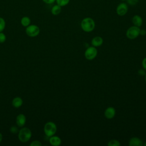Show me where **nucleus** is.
<instances>
[{
	"instance_id": "1",
	"label": "nucleus",
	"mask_w": 146,
	"mask_h": 146,
	"mask_svg": "<svg viewBox=\"0 0 146 146\" xmlns=\"http://www.w3.org/2000/svg\"><path fill=\"white\" fill-rule=\"evenodd\" d=\"M81 29L86 33L92 31L95 27V22L94 20L90 17H86L83 18L80 22Z\"/></svg>"
},
{
	"instance_id": "2",
	"label": "nucleus",
	"mask_w": 146,
	"mask_h": 146,
	"mask_svg": "<svg viewBox=\"0 0 146 146\" xmlns=\"http://www.w3.org/2000/svg\"><path fill=\"white\" fill-rule=\"evenodd\" d=\"M32 135L31 130L27 127H23L18 132V139L22 143H26L30 140Z\"/></svg>"
},
{
	"instance_id": "3",
	"label": "nucleus",
	"mask_w": 146,
	"mask_h": 146,
	"mask_svg": "<svg viewBox=\"0 0 146 146\" xmlns=\"http://www.w3.org/2000/svg\"><path fill=\"white\" fill-rule=\"evenodd\" d=\"M43 131L44 134L47 137H51L55 134L57 131V127L55 123L52 121H48L47 122L43 128Z\"/></svg>"
},
{
	"instance_id": "4",
	"label": "nucleus",
	"mask_w": 146,
	"mask_h": 146,
	"mask_svg": "<svg viewBox=\"0 0 146 146\" xmlns=\"http://www.w3.org/2000/svg\"><path fill=\"white\" fill-rule=\"evenodd\" d=\"M140 29L136 26L129 27L126 31V36L129 39H134L137 38L140 35Z\"/></svg>"
},
{
	"instance_id": "5",
	"label": "nucleus",
	"mask_w": 146,
	"mask_h": 146,
	"mask_svg": "<svg viewBox=\"0 0 146 146\" xmlns=\"http://www.w3.org/2000/svg\"><path fill=\"white\" fill-rule=\"evenodd\" d=\"M98 55V50L96 47L94 46L88 47L84 51V57L88 60H92Z\"/></svg>"
},
{
	"instance_id": "6",
	"label": "nucleus",
	"mask_w": 146,
	"mask_h": 146,
	"mask_svg": "<svg viewBox=\"0 0 146 146\" xmlns=\"http://www.w3.org/2000/svg\"><path fill=\"white\" fill-rule=\"evenodd\" d=\"M25 32L29 36L35 37L39 35L40 33V29L35 25H30L26 27Z\"/></svg>"
},
{
	"instance_id": "7",
	"label": "nucleus",
	"mask_w": 146,
	"mask_h": 146,
	"mask_svg": "<svg viewBox=\"0 0 146 146\" xmlns=\"http://www.w3.org/2000/svg\"><path fill=\"white\" fill-rule=\"evenodd\" d=\"M128 10V7L127 3L125 2H121L119 3L116 9V13L119 16L125 15Z\"/></svg>"
},
{
	"instance_id": "8",
	"label": "nucleus",
	"mask_w": 146,
	"mask_h": 146,
	"mask_svg": "<svg viewBox=\"0 0 146 146\" xmlns=\"http://www.w3.org/2000/svg\"><path fill=\"white\" fill-rule=\"evenodd\" d=\"M104 114L106 119L110 120L115 117L116 114V110L113 107H108L105 110Z\"/></svg>"
},
{
	"instance_id": "9",
	"label": "nucleus",
	"mask_w": 146,
	"mask_h": 146,
	"mask_svg": "<svg viewBox=\"0 0 146 146\" xmlns=\"http://www.w3.org/2000/svg\"><path fill=\"white\" fill-rule=\"evenodd\" d=\"M26 122V117L23 113H20L16 117V123L18 127H22Z\"/></svg>"
},
{
	"instance_id": "10",
	"label": "nucleus",
	"mask_w": 146,
	"mask_h": 146,
	"mask_svg": "<svg viewBox=\"0 0 146 146\" xmlns=\"http://www.w3.org/2000/svg\"><path fill=\"white\" fill-rule=\"evenodd\" d=\"M128 145L129 146H142L143 145V143L140 138L137 137H132L129 139Z\"/></svg>"
},
{
	"instance_id": "11",
	"label": "nucleus",
	"mask_w": 146,
	"mask_h": 146,
	"mask_svg": "<svg viewBox=\"0 0 146 146\" xmlns=\"http://www.w3.org/2000/svg\"><path fill=\"white\" fill-rule=\"evenodd\" d=\"M103 43V39L100 36H96L91 40V44L95 47L101 46Z\"/></svg>"
},
{
	"instance_id": "12",
	"label": "nucleus",
	"mask_w": 146,
	"mask_h": 146,
	"mask_svg": "<svg viewBox=\"0 0 146 146\" xmlns=\"http://www.w3.org/2000/svg\"><path fill=\"white\" fill-rule=\"evenodd\" d=\"M49 142H50V144L53 146H59L61 144L62 140H61V139L59 136L53 135V136L50 137Z\"/></svg>"
},
{
	"instance_id": "13",
	"label": "nucleus",
	"mask_w": 146,
	"mask_h": 146,
	"mask_svg": "<svg viewBox=\"0 0 146 146\" xmlns=\"http://www.w3.org/2000/svg\"><path fill=\"white\" fill-rule=\"evenodd\" d=\"M132 22L134 26L140 27L143 25V19L139 15H135L132 18Z\"/></svg>"
},
{
	"instance_id": "14",
	"label": "nucleus",
	"mask_w": 146,
	"mask_h": 146,
	"mask_svg": "<svg viewBox=\"0 0 146 146\" xmlns=\"http://www.w3.org/2000/svg\"><path fill=\"white\" fill-rule=\"evenodd\" d=\"M23 104V100L20 97H15L12 100V105L15 108H19Z\"/></svg>"
},
{
	"instance_id": "15",
	"label": "nucleus",
	"mask_w": 146,
	"mask_h": 146,
	"mask_svg": "<svg viewBox=\"0 0 146 146\" xmlns=\"http://www.w3.org/2000/svg\"><path fill=\"white\" fill-rule=\"evenodd\" d=\"M61 11H62V7L57 4L54 5L51 9V14L54 15H57L59 14Z\"/></svg>"
},
{
	"instance_id": "16",
	"label": "nucleus",
	"mask_w": 146,
	"mask_h": 146,
	"mask_svg": "<svg viewBox=\"0 0 146 146\" xmlns=\"http://www.w3.org/2000/svg\"><path fill=\"white\" fill-rule=\"evenodd\" d=\"M30 23H31V20L29 17L25 16L21 18V23L23 26L27 27L30 25Z\"/></svg>"
},
{
	"instance_id": "17",
	"label": "nucleus",
	"mask_w": 146,
	"mask_h": 146,
	"mask_svg": "<svg viewBox=\"0 0 146 146\" xmlns=\"http://www.w3.org/2000/svg\"><path fill=\"white\" fill-rule=\"evenodd\" d=\"M107 145L108 146H120V143L117 140L112 139V140H110L108 142Z\"/></svg>"
},
{
	"instance_id": "18",
	"label": "nucleus",
	"mask_w": 146,
	"mask_h": 146,
	"mask_svg": "<svg viewBox=\"0 0 146 146\" xmlns=\"http://www.w3.org/2000/svg\"><path fill=\"white\" fill-rule=\"evenodd\" d=\"M70 1V0H56L55 2H56L57 5L61 7H63L67 5L69 3Z\"/></svg>"
},
{
	"instance_id": "19",
	"label": "nucleus",
	"mask_w": 146,
	"mask_h": 146,
	"mask_svg": "<svg viewBox=\"0 0 146 146\" xmlns=\"http://www.w3.org/2000/svg\"><path fill=\"white\" fill-rule=\"evenodd\" d=\"M5 26L6 22L5 19L3 18L0 17V32H2L3 31L5 28Z\"/></svg>"
},
{
	"instance_id": "20",
	"label": "nucleus",
	"mask_w": 146,
	"mask_h": 146,
	"mask_svg": "<svg viewBox=\"0 0 146 146\" xmlns=\"http://www.w3.org/2000/svg\"><path fill=\"white\" fill-rule=\"evenodd\" d=\"M42 145V144L41 143V142L39 140H34L30 144V146H41Z\"/></svg>"
},
{
	"instance_id": "21",
	"label": "nucleus",
	"mask_w": 146,
	"mask_h": 146,
	"mask_svg": "<svg viewBox=\"0 0 146 146\" xmlns=\"http://www.w3.org/2000/svg\"><path fill=\"white\" fill-rule=\"evenodd\" d=\"M6 36L4 33L0 32V43H2L6 41Z\"/></svg>"
},
{
	"instance_id": "22",
	"label": "nucleus",
	"mask_w": 146,
	"mask_h": 146,
	"mask_svg": "<svg viewBox=\"0 0 146 146\" xmlns=\"http://www.w3.org/2000/svg\"><path fill=\"white\" fill-rule=\"evenodd\" d=\"M10 131L11 133H14V134H15V133H18L19 132V129L18 128V127H16V126H12V127H11V128L10 129Z\"/></svg>"
},
{
	"instance_id": "23",
	"label": "nucleus",
	"mask_w": 146,
	"mask_h": 146,
	"mask_svg": "<svg viewBox=\"0 0 146 146\" xmlns=\"http://www.w3.org/2000/svg\"><path fill=\"white\" fill-rule=\"evenodd\" d=\"M139 0H127V3L131 6H133L135 5L137 3Z\"/></svg>"
},
{
	"instance_id": "24",
	"label": "nucleus",
	"mask_w": 146,
	"mask_h": 146,
	"mask_svg": "<svg viewBox=\"0 0 146 146\" xmlns=\"http://www.w3.org/2000/svg\"><path fill=\"white\" fill-rule=\"evenodd\" d=\"M141 65H142L143 68L144 69V70L146 71V57L144 58L142 60Z\"/></svg>"
},
{
	"instance_id": "25",
	"label": "nucleus",
	"mask_w": 146,
	"mask_h": 146,
	"mask_svg": "<svg viewBox=\"0 0 146 146\" xmlns=\"http://www.w3.org/2000/svg\"><path fill=\"white\" fill-rule=\"evenodd\" d=\"M145 70L144 69H143V68H141V69H140L139 71H138V74H139V75H141V76H144V75H145Z\"/></svg>"
},
{
	"instance_id": "26",
	"label": "nucleus",
	"mask_w": 146,
	"mask_h": 146,
	"mask_svg": "<svg viewBox=\"0 0 146 146\" xmlns=\"http://www.w3.org/2000/svg\"><path fill=\"white\" fill-rule=\"evenodd\" d=\"M46 4H52L55 2L56 0H42Z\"/></svg>"
},
{
	"instance_id": "27",
	"label": "nucleus",
	"mask_w": 146,
	"mask_h": 146,
	"mask_svg": "<svg viewBox=\"0 0 146 146\" xmlns=\"http://www.w3.org/2000/svg\"><path fill=\"white\" fill-rule=\"evenodd\" d=\"M140 35H146V30H144V29H142V30L140 29Z\"/></svg>"
},
{
	"instance_id": "28",
	"label": "nucleus",
	"mask_w": 146,
	"mask_h": 146,
	"mask_svg": "<svg viewBox=\"0 0 146 146\" xmlns=\"http://www.w3.org/2000/svg\"><path fill=\"white\" fill-rule=\"evenodd\" d=\"M2 138H3L2 135V133L0 132V143L2 141Z\"/></svg>"
},
{
	"instance_id": "29",
	"label": "nucleus",
	"mask_w": 146,
	"mask_h": 146,
	"mask_svg": "<svg viewBox=\"0 0 146 146\" xmlns=\"http://www.w3.org/2000/svg\"><path fill=\"white\" fill-rule=\"evenodd\" d=\"M143 145H144V146H146V141H145L144 143H143Z\"/></svg>"
},
{
	"instance_id": "30",
	"label": "nucleus",
	"mask_w": 146,
	"mask_h": 146,
	"mask_svg": "<svg viewBox=\"0 0 146 146\" xmlns=\"http://www.w3.org/2000/svg\"><path fill=\"white\" fill-rule=\"evenodd\" d=\"M145 82H146V73L145 74Z\"/></svg>"
},
{
	"instance_id": "31",
	"label": "nucleus",
	"mask_w": 146,
	"mask_h": 146,
	"mask_svg": "<svg viewBox=\"0 0 146 146\" xmlns=\"http://www.w3.org/2000/svg\"><path fill=\"white\" fill-rule=\"evenodd\" d=\"M120 1H127V0H120Z\"/></svg>"
}]
</instances>
